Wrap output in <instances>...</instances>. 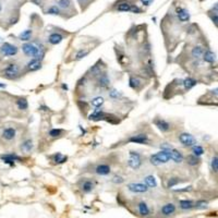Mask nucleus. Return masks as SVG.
Instances as JSON below:
<instances>
[{
  "mask_svg": "<svg viewBox=\"0 0 218 218\" xmlns=\"http://www.w3.org/2000/svg\"><path fill=\"white\" fill-rule=\"evenodd\" d=\"M22 50L24 55L27 57H32L34 59L42 60L44 57V48L40 44L38 43H26L22 46Z\"/></svg>",
  "mask_w": 218,
  "mask_h": 218,
  "instance_id": "1",
  "label": "nucleus"
},
{
  "mask_svg": "<svg viewBox=\"0 0 218 218\" xmlns=\"http://www.w3.org/2000/svg\"><path fill=\"white\" fill-rule=\"evenodd\" d=\"M170 151V150H169ZM169 151H160L159 153L155 154V155L151 156V164L154 166H159L162 164H166L170 160V155H169Z\"/></svg>",
  "mask_w": 218,
  "mask_h": 218,
  "instance_id": "2",
  "label": "nucleus"
},
{
  "mask_svg": "<svg viewBox=\"0 0 218 218\" xmlns=\"http://www.w3.org/2000/svg\"><path fill=\"white\" fill-rule=\"evenodd\" d=\"M19 49H18L17 46L12 45L10 43H4L2 44L1 48H0V52H1L2 56L4 57H12V56H15L18 54Z\"/></svg>",
  "mask_w": 218,
  "mask_h": 218,
  "instance_id": "3",
  "label": "nucleus"
},
{
  "mask_svg": "<svg viewBox=\"0 0 218 218\" xmlns=\"http://www.w3.org/2000/svg\"><path fill=\"white\" fill-rule=\"evenodd\" d=\"M20 73V68L15 63H10V65L7 66V68L3 71V75L7 79H14L19 75Z\"/></svg>",
  "mask_w": 218,
  "mask_h": 218,
  "instance_id": "4",
  "label": "nucleus"
},
{
  "mask_svg": "<svg viewBox=\"0 0 218 218\" xmlns=\"http://www.w3.org/2000/svg\"><path fill=\"white\" fill-rule=\"evenodd\" d=\"M141 156H140L139 153L136 152H133L131 151L130 152V157H129V160H128V165L131 167L132 169H139L141 167Z\"/></svg>",
  "mask_w": 218,
  "mask_h": 218,
  "instance_id": "5",
  "label": "nucleus"
},
{
  "mask_svg": "<svg viewBox=\"0 0 218 218\" xmlns=\"http://www.w3.org/2000/svg\"><path fill=\"white\" fill-rule=\"evenodd\" d=\"M128 190L130 192H132V193H145V192H147L148 187L146 184H144V183L134 182L128 184Z\"/></svg>",
  "mask_w": 218,
  "mask_h": 218,
  "instance_id": "6",
  "label": "nucleus"
},
{
  "mask_svg": "<svg viewBox=\"0 0 218 218\" xmlns=\"http://www.w3.org/2000/svg\"><path fill=\"white\" fill-rule=\"evenodd\" d=\"M179 141H180L181 144L184 146H193L194 144L196 143L193 135H191L190 133H181V134L179 135Z\"/></svg>",
  "mask_w": 218,
  "mask_h": 218,
  "instance_id": "7",
  "label": "nucleus"
},
{
  "mask_svg": "<svg viewBox=\"0 0 218 218\" xmlns=\"http://www.w3.org/2000/svg\"><path fill=\"white\" fill-rule=\"evenodd\" d=\"M176 205L173 203H167L160 208V214L162 216H170V215L176 213Z\"/></svg>",
  "mask_w": 218,
  "mask_h": 218,
  "instance_id": "8",
  "label": "nucleus"
},
{
  "mask_svg": "<svg viewBox=\"0 0 218 218\" xmlns=\"http://www.w3.org/2000/svg\"><path fill=\"white\" fill-rule=\"evenodd\" d=\"M110 84V80L107 73H100L97 77V85L102 88H107Z\"/></svg>",
  "mask_w": 218,
  "mask_h": 218,
  "instance_id": "9",
  "label": "nucleus"
},
{
  "mask_svg": "<svg viewBox=\"0 0 218 218\" xmlns=\"http://www.w3.org/2000/svg\"><path fill=\"white\" fill-rule=\"evenodd\" d=\"M1 159L3 160L6 164H9V165H11V166H13L14 162H20L21 158L18 155H15V154H6V155H1Z\"/></svg>",
  "mask_w": 218,
  "mask_h": 218,
  "instance_id": "10",
  "label": "nucleus"
},
{
  "mask_svg": "<svg viewBox=\"0 0 218 218\" xmlns=\"http://www.w3.org/2000/svg\"><path fill=\"white\" fill-rule=\"evenodd\" d=\"M137 212H139V214L141 215V216H148V215L151 214V210L150 207H148V205L145 203V202H140V203H137Z\"/></svg>",
  "mask_w": 218,
  "mask_h": 218,
  "instance_id": "11",
  "label": "nucleus"
},
{
  "mask_svg": "<svg viewBox=\"0 0 218 218\" xmlns=\"http://www.w3.org/2000/svg\"><path fill=\"white\" fill-rule=\"evenodd\" d=\"M129 142L136 143V144H146L148 142V136L146 134H137V135H134V136L130 137Z\"/></svg>",
  "mask_w": 218,
  "mask_h": 218,
  "instance_id": "12",
  "label": "nucleus"
},
{
  "mask_svg": "<svg viewBox=\"0 0 218 218\" xmlns=\"http://www.w3.org/2000/svg\"><path fill=\"white\" fill-rule=\"evenodd\" d=\"M154 123H155V125L162 131V132H167V131L170 130V125H169L167 121L162 120V119H156V120L154 121Z\"/></svg>",
  "mask_w": 218,
  "mask_h": 218,
  "instance_id": "13",
  "label": "nucleus"
},
{
  "mask_svg": "<svg viewBox=\"0 0 218 218\" xmlns=\"http://www.w3.org/2000/svg\"><path fill=\"white\" fill-rule=\"evenodd\" d=\"M169 155H170V159L173 160L174 162H177V164H180V162H182L183 156H182V154L179 152V151L174 150V148H171V150L169 151Z\"/></svg>",
  "mask_w": 218,
  "mask_h": 218,
  "instance_id": "14",
  "label": "nucleus"
},
{
  "mask_svg": "<svg viewBox=\"0 0 218 218\" xmlns=\"http://www.w3.org/2000/svg\"><path fill=\"white\" fill-rule=\"evenodd\" d=\"M15 134H17V132H15V130L13 128H6L2 131V137L4 140H7V141L13 140L15 137Z\"/></svg>",
  "mask_w": 218,
  "mask_h": 218,
  "instance_id": "15",
  "label": "nucleus"
},
{
  "mask_svg": "<svg viewBox=\"0 0 218 218\" xmlns=\"http://www.w3.org/2000/svg\"><path fill=\"white\" fill-rule=\"evenodd\" d=\"M42 68V63H40V60L38 59H32L29 63L26 65V69L29 71H37Z\"/></svg>",
  "mask_w": 218,
  "mask_h": 218,
  "instance_id": "16",
  "label": "nucleus"
},
{
  "mask_svg": "<svg viewBox=\"0 0 218 218\" xmlns=\"http://www.w3.org/2000/svg\"><path fill=\"white\" fill-rule=\"evenodd\" d=\"M177 15H178L179 20H180L181 22H185V21H188V20L190 19L189 11H188L187 9H184V8H179L178 10H177Z\"/></svg>",
  "mask_w": 218,
  "mask_h": 218,
  "instance_id": "17",
  "label": "nucleus"
},
{
  "mask_svg": "<svg viewBox=\"0 0 218 218\" xmlns=\"http://www.w3.org/2000/svg\"><path fill=\"white\" fill-rule=\"evenodd\" d=\"M203 59L205 62L207 63H214L216 61V55L212 51V50H206L203 54Z\"/></svg>",
  "mask_w": 218,
  "mask_h": 218,
  "instance_id": "18",
  "label": "nucleus"
},
{
  "mask_svg": "<svg viewBox=\"0 0 218 218\" xmlns=\"http://www.w3.org/2000/svg\"><path fill=\"white\" fill-rule=\"evenodd\" d=\"M62 40H63V36L61 35V34L54 33V34H51V35L49 36V38H48V42L51 44V45H58V44H60L61 42H62Z\"/></svg>",
  "mask_w": 218,
  "mask_h": 218,
  "instance_id": "19",
  "label": "nucleus"
},
{
  "mask_svg": "<svg viewBox=\"0 0 218 218\" xmlns=\"http://www.w3.org/2000/svg\"><path fill=\"white\" fill-rule=\"evenodd\" d=\"M179 206L182 210H189L194 207V203L191 199H181L179 202Z\"/></svg>",
  "mask_w": 218,
  "mask_h": 218,
  "instance_id": "20",
  "label": "nucleus"
},
{
  "mask_svg": "<svg viewBox=\"0 0 218 218\" xmlns=\"http://www.w3.org/2000/svg\"><path fill=\"white\" fill-rule=\"evenodd\" d=\"M96 173L100 174V176H107L110 173V167L108 165H99L96 167Z\"/></svg>",
  "mask_w": 218,
  "mask_h": 218,
  "instance_id": "21",
  "label": "nucleus"
},
{
  "mask_svg": "<svg viewBox=\"0 0 218 218\" xmlns=\"http://www.w3.org/2000/svg\"><path fill=\"white\" fill-rule=\"evenodd\" d=\"M81 189H82V191L85 192V193L92 192L94 189V182H92L91 180L83 181V183H82V185H81Z\"/></svg>",
  "mask_w": 218,
  "mask_h": 218,
  "instance_id": "22",
  "label": "nucleus"
},
{
  "mask_svg": "<svg viewBox=\"0 0 218 218\" xmlns=\"http://www.w3.org/2000/svg\"><path fill=\"white\" fill-rule=\"evenodd\" d=\"M89 73L93 77H98L102 73V62H97L96 65H94L89 70Z\"/></svg>",
  "mask_w": 218,
  "mask_h": 218,
  "instance_id": "23",
  "label": "nucleus"
},
{
  "mask_svg": "<svg viewBox=\"0 0 218 218\" xmlns=\"http://www.w3.org/2000/svg\"><path fill=\"white\" fill-rule=\"evenodd\" d=\"M197 82L195 81V80L191 79V77H187V79L182 80V85L184 86L185 89H191L193 86L196 85Z\"/></svg>",
  "mask_w": 218,
  "mask_h": 218,
  "instance_id": "24",
  "label": "nucleus"
},
{
  "mask_svg": "<svg viewBox=\"0 0 218 218\" xmlns=\"http://www.w3.org/2000/svg\"><path fill=\"white\" fill-rule=\"evenodd\" d=\"M191 54H192V57H193V58H195V59L201 58V57L203 56V54H204L203 47H202V46H195V47L192 49Z\"/></svg>",
  "mask_w": 218,
  "mask_h": 218,
  "instance_id": "25",
  "label": "nucleus"
},
{
  "mask_svg": "<svg viewBox=\"0 0 218 218\" xmlns=\"http://www.w3.org/2000/svg\"><path fill=\"white\" fill-rule=\"evenodd\" d=\"M144 181H145V184L147 185L148 188H156V187H157V182H156V179L154 178L153 176L145 177Z\"/></svg>",
  "mask_w": 218,
  "mask_h": 218,
  "instance_id": "26",
  "label": "nucleus"
},
{
  "mask_svg": "<svg viewBox=\"0 0 218 218\" xmlns=\"http://www.w3.org/2000/svg\"><path fill=\"white\" fill-rule=\"evenodd\" d=\"M32 29H26V31H23L21 34H20V36H19V38L21 40H23V42H27V40H31V37H32Z\"/></svg>",
  "mask_w": 218,
  "mask_h": 218,
  "instance_id": "27",
  "label": "nucleus"
},
{
  "mask_svg": "<svg viewBox=\"0 0 218 218\" xmlns=\"http://www.w3.org/2000/svg\"><path fill=\"white\" fill-rule=\"evenodd\" d=\"M129 83H130V86L132 87V88H134V89H137L140 86L142 85V81H141V80L137 79V77H130Z\"/></svg>",
  "mask_w": 218,
  "mask_h": 218,
  "instance_id": "28",
  "label": "nucleus"
},
{
  "mask_svg": "<svg viewBox=\"0 0 218 218\" xmlns=\"http://www.w3.org/2000/svg\"><path fill=\"white\" fill-rule=\"evenodd\" d=\"M105 103L104 98L102 97V96H97V97H94L93 99L91 100V104L93 105L94 107H100L103 106Z\"/></svg>",
  "mask_w": 218,
  "mask_h": 218,
  "instance_id": "29",
  "label": "nucleus"
},
{
  "mask_svg": "<svg viewBox=\"0 0 218 218\" xmlns=\"http://www.w3.org/2000/svg\"><path fill=\"white\" fill-rule=\"evenodd\" d=\"M52 162H55L56 164H62V162H66V156L61 155L60 153H57L56 155L52 156Z\"/></svg>",
  "mask_w": 218,
  "mask_h": 218,
  "instance_id": "30",
  "label": "nucleus"
},
{
  "mask_svg": "<svg viewBox=\"0 0 218 218\" xmlns=\"http://www.w3.org/2000/svg\"><path fill=\"white\" fill-rule=\"evenodd\" d=\"M130 8H131V4L129 2H121L118 7H117V10L118 11H121V12H128L130 11Z\"/></svg>",
  "mask_w": 218,
  "mask_h": 218,
  "instance_id": "31",
  "label": "nucleus"
},
{
  "mask_svg": "<svg viewBox=\"0 0 218 218\" xmlns=\"http://www.w3.org/2000/svg\"><path fill=\"white\" fill-rule=\"evenodd\" d=\"M17 105L19 107V109L21 110H26L27 107H29V103L25 98H20V99L17 100Z\"/></svg>",
  "mask_w": 218,
  "mask_h": 218,
  "instance_id": "32",
  "label": "nucleus"
},
{
  "mask_svg": "<svg viewBox=\"0 0 218 218\" xmlns=\"http://www.w3.org/2000/svg\"><path fill=\"white\" fill-rule=\"evenodd\" d=\"M33 148V143H32L31 140H27L21 145V150L24 152H31V150Z\"/></svg>",
  "mask_w": 218,
  "mask_h": 218,
  "instance_id": "33",
  "label": "nucleus"
},
{
  "mask_svg": "<svg viewBox=\"0 0 218 218\" xmlns=\"http://www.w3.org/2000/svg\"><path fill=\"white\" fill-rule=\"evenodd\" d=\"M194 207H196L197 210H205V208L208 207V202L204 201V199H201V201H197L195 204H194Z\"/></svg>",
  "mask_w": 218,
  "mask_h": 218,
  "instance_id": "34",
  "label": "nucleus"
},
{
  "mask_svg": "<svg viewBox=\"0 0 218 218\" xmlns=\"http://www.w3.org/2000/svg\"><path fill=\"white\" fill-rule=\"evenodd\" d=\"M187 162L190 165V166H195L199 162V158L195 155H189L187 157Z\"/></svg>",
  "mask_w": 218,
  "mask_h": 218,
  "instance_id": "35",
  "label": "nucleus"
},
{
  "mask_svg": "<svg viewBox=\"0 0 218 218\" xmlns=\"http://www.w3.org/2000/svg\"><path fill=\"white\" fill-rule=\"evenodd\" d=\"M88 52H89V50H87V49H81L80 51H77V55H75V59H77V60H80V59H82L85 56H87Z\"/></svg>",
  "mask_w": 218,
  "mask_h": 218,
  "instance_id": "36",
  "label": "nucleus"
},
{
  "mask_svg": "<svg viewBox=\"0 0 218 218\" xmlns=\"http://www.w3.org/2000/svg\"><path fill=\"white\" fill-rule=\"evenodd\" d=\"M210 166H212V169L214 173H217L218 171V157L217 156H214L212 159V162H210Z\"/></svg>",
  "mask_w": 218,
  "mask_h": 218,
  "instance_id": "37",
  "label": "nucleus"
},
{
  "mask_svg": "<svg viewBox=\"0 0 218 218\" xmlns=\"http://www.w3.org/2000/svg\"><path fill=\"white\" fill-rule=\"evenodd\" d=\"M180 182V180H179V178H170L168 180V183H167V188H173L174 185H177L178 183Z\"/></svg>",
  "mask_w": 218,
  "mask_h": 218,
  "instance_id": "38",
  "label": "nucleus"
},
{
  "mask_svg": "<svg viewBox=\"0 0 218 218\" xmlns=\"http://www.w3.org/2000/svg\"><path fill=\"white\" fill-rule=\"evenodd\" d=\"M57 2H58L59 7H61V8H63V9H68L69 7L71 6L70 0H58Z\"/></svg>",
  "mask_w": 218,
  "mask_h": 218,
  "instance_id": "39",
  "label": "nucleus"
},
{
  "mask_svg": "<svg viewBox=\"0 0 218 218\" xmlns=\"http://www.w3.org/2000/svg\"><path fill=\"white\" fill-rule=\"evenodd\" d=\"M203 153H204V150L202 146H199V145L193 146V155H195L199 157V156H201Z\"/></svg>",
  "mask_w": 218,
  "mask_h": 218,
  "instance_id": "40",
  "label": "nucleus"
},
{
  "mask_svg": "<svg viewBox=\"0 0 218 218\" xmlns=\"http://www.w3.org/2000/svg\"><path fill=\"white\" fill-rule=\"evenodd\" d=\"M61 133H62V131H61L60 129H52V130H50L49 135L51 137H57V136H59Z\"/></svg>",
  "mask_w": 218,
  "mask_h": 218,
  "instance_id": "41",
  "label": "nucleus"
},
{
  "mask_svg": "<svg viewBox=\"0 0 218 218\" xmlns=\"http://www.w3.org/2000/svg\"><path fill=\"white\" fill-rule=\"evenodd\" d=\"M47 13H48V14H58V13H59V8L57 6L50 7V8L48 9Z\"/></svg>",
  "mask_w": 218,
  "mask_h": 218,
  "instance_id": "42",
  "label": "nucleus"
},
{
  "mask_svg": "<svg viewBox=\"0 0 218 218\" xmlns=\"http://www.w3.org/2000/svg\"><path fill=\"white\" fill-rule=\"evenodd\" d=\"M111 181L114 183H116V184H120V183H122L123 181H125V179H123L122 177H120V176H114V178L111 179Z\"/></svg>",
  "mask_w": 218,
  "mask_h": 218,
  "instance_id": "43",
  "label": "nucleus"
},
{
  "mask_svg": "<svg viewBox=\"0 0 218 218\" xmlns=\"http://www.w3.org/2000/svg\"><path fill=\"white\" fill-rule=\"evenodd\" d=\"M119 95H120V94L118 93V91H117V89H111V91L109 92V96L111 98H118Z\"/></svg>",
  "mask_w": 218,
  "mask_h": 218,
  "instance_id": "44",
  "label": "nucleus"
},
{
  "mask_svg": "<svg viewBox=\"0 0 218 218\" xmlns=\"http://www.w3.org/2000/svg\"><path fill=\"white\" fill-rule=\"evenodd\" d=\"M130 11H131V12H133V13H140V12H141V9H140L139 7H136V6H131Z\"/></svg>",
  "mask_w": 218,
  "mask_h": 218,
  "instance_id": "45",
  "label": "nucleus"
},
{
  "mask_svg": "<svg viewBox=\"0 0 218 218\" xmlns=\"http://www.w3.org/2000/svg\"><path fill=\"white\" fill-rule=\"evenodd\" d=\"M191 189H192V187H187V188H184V189H178V190H174V191L176 192H188Z\"/></svg>",
  "mask_w": 218,
  "mask_h": 218,
  "instance_id": "46",
  "label": "nucleus"
},
{
  "mask_svg": "<svg viewBox=\"0 0 218 218\" xmlns=\"http://www.w3.org/2000/svg\"><path fill=\"white\" fill-rule=\"evenodd\" d=\"M141 1H142V3H143L144 6H150L151 2H152L153 0H141Z\"/></svg>",
  "mask_w": 218,
  "mask_h": 218,
  "instance_id": "47",
  "label": "nucleus"
},
{
  "mask_svg": "<svg viewBox=\"0 0 218 218\" xmlns=\"http://www.w3.org/2000/svg\"><path fill=\"white\" fill-rule=\"evenodd\" d=\"M85 82H86V79L85 77H83V79L79 82V85H85Z\"/></svg>",
  "mask_w": 218,
  "mask_h": 218,
  "instance_id": "48",
  "label": "nucleus"
},
{
  "mask_svg": "<svg viewBox=\"0 0 218 218\" xmlns=\"http://www.w3.org/2000/svg\"><path fill=\"white\" fill-rule=\"evenodd\" d=\"M79 1H80V2H84L85 0H79Z\"/></svg>",
  "mask_w": 218,
  "mask_h": 218,
  "instance_id": "49",
  "label": "nucleus"
},
{
  "mask_svg": "<svg viewBox=\"0 0 218 218\" xmlns=\"http://www.w3.org/2000/svg\"><path fill=\"white\" fill-rule=\"evenodd\" d=\"M1 9H2V7H1V4H0V12H1Z\"/></svg>",
  "mask_w": 218,
  "mask_h": 218,
  "instance_id": "50",
  "label": "nucleus"
},
{
  "mask_svg": "<svg viewBox=\"0 0 218 218\" xmlns=\"http://www.w3.org/2000/svg\"><path fill=\"white\" fill-rule=\"evenodd\" d=\"M1 42H2V38H1V37H0V43H1Z\"/></svg>",
  "mask_w": 218,
  "mask_h": 218,
  "instance_id": "51",
  "label": "nucleus"
}]
</instances>
